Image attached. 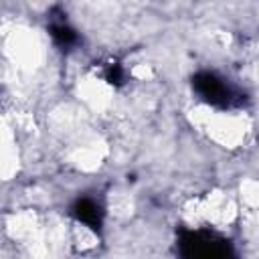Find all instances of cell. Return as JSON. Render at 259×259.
<instances>
[{"label": "cell", "instance_id": "1", "mask_svg": "<svg viewBox=\"0 0 259 259\" xmlns=\"http://www.w3.org/2000/svg\"><path fill=\"white\" fill-rule=\"evenodd\" d=\"M194 91L210 105L217 107H235L243 103V93L237 91L233 85H229L223 77L210 71H200L192 77Z\"/></svg>", "mask_w": 259, "mask_h": 259}, {"label": "cell", "instance_id": "2", "mask_svg": "<svg viewBox=\"0 0 259 259\" xmlns=\"http://www.w3.org/2000/svg\"><path fill=\"white\" fill-rule=\"evenodd\" d=\"M180 247L184 255H202V257H219L229 253V243L206 231H182Z\"/></svg>", "mask_w": 259, "mask_h": 259}, {"label": "cell", "instance_id": "3", "mask_svg": "<svg viewBox=\"0 0 259 259\" xmlns=\"http://www.w3.org/2000/svg\"><path fill=\"white\" fill-rule=\"evenodd\" d=\"M73 214L79 223H83V225H87L89 229H95V231L101 227V221H103V210H101L99 202H95L89 196H83V198L75 200Z\"/></svg>", "mask_w": 259, "mask_h": 259}, {"label": "cell", "instance_id": "4", "mask_svg": "<svg viewBox=\"0 0 259 259\" xmlns=\"http://www.w3.org/2000/svg\"><path fill=\"white\" fill-rule=\"evenodd\" d=\"M51 36H53V40L61 47V49H71V47H75L77 42H79V34L61 18V20H53L51 22Z\"/></svg>", "mask_w": 259, "mask_h": 259}, {"label": "cell", "instance_id": "5", "mask_svg": "<svg viewBox=\"0 0 259 259\" xmlns=\"http://www.w3.org/2000/svg\"><path fill=\"white\" fill-rule=\"evenodd\" d=\"M103 77H105L107 83H111V85L117 87V85H123V81H125V71H123V67H121L119 63H109V65L105 67Z\"/></svg>", "mask_w": 259, "mask_h": 259}]
</instances>
